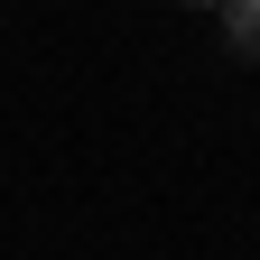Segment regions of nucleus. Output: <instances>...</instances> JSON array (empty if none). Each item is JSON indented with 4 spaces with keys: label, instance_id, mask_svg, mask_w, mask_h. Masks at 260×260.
I'll return each mask as SVG.
<instances>
[{
    "label": "nucleus",
    "instance_id": "1",
    "mask_svg": "<svg viewBox=\"0 0 260 260\" xmlns=\"http://www.w3.org/2000/svg\"><path fill=\"white\" fill-rule=\"evenodd\" d=\"M223 47H233V56H260V0H223Z\"/></svg>",
    "mask_w": 260,
    "mask_h": 260
}]
</instances>
